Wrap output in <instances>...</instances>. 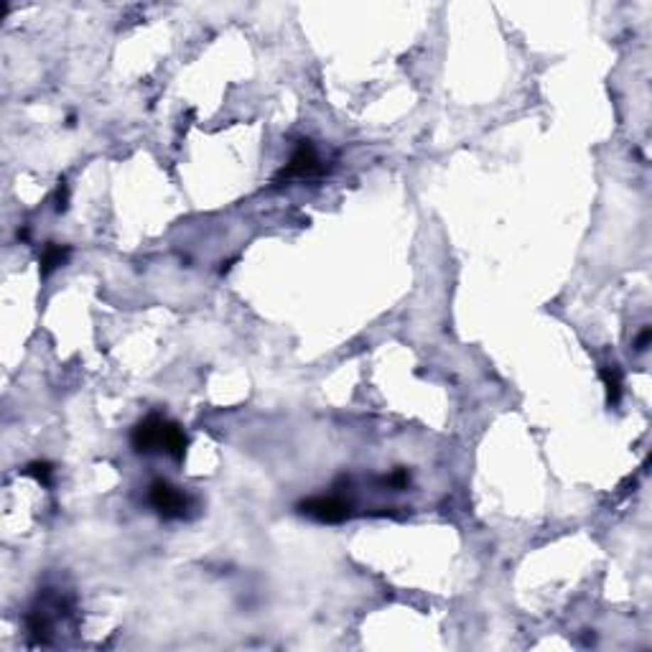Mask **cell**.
<instances>
[{
	"label": "cell",
	"mask_w": 652,
	"mask_h": 652,
	"mask_svg": "<svg viewBox=\"0 0 652 652\" xmlns=\"http://www.w3.org/2000/svg\"><path fill=\"white\" fill-rule=\"evenodd\" d=\"M130 444H133V449L138 454H153L159 451V449H164L173 459H181L189 439H186L183 428H178L173 421H166V418L153 413L133 428Z\"/></svg>",
	"instance_id": "cell-1"
},
{
	"label": "cell",
	"mask_w": 652,
	"mask_h": 652,
	"mask_svg": "<svg viewBox=\"0 0 652 652\" xmlns=\"http://www.w3.org/2000/svg\"><path fill=\"white\" fill-rule=\"evenodd\" d=\"M148 502H151L153 510L166 520L183 518L186 510H189V497H186L178 487L166 482V479L151 482V487H148Z\"/></svg>",
	"instance_id": "cell-2"
},
{
	"label": "cell",
	"mask_w": 652,
	"mask_h": 652,
	"mask_svg": "<svg viewBox=\"0 0 652 652\" xmlns=\"http://www.w3.org/2000/svg\"><path fill=\"white\" fill-rule=\"evenodd\" d=\"M321 171H324V166H321V161H319L316 148L311 146V141H301L278 178H309V176L321 173Z\"/></svg>",
	"instance_id": "cell-3"
},
{
	"label": "cell",
	"mask_w": 652,
	"mask_h": 652,
	"mask_svg": "<svg viewBox=\"0 0 652 652\" xmlns=\"http://www.w3.org/2000/svg\"><path fill=\"white\" fill-rule=\"evenodd\" d=\"M299 510L321 523H339L349 515V502H344L341 497H311V500L301 502Z\"/></svg>",
	"instance_id": "cell-4"
},
{
	"label": "cell",
	"mask_w": 652,
	"mask_h": 652,
	"mask_svg": "<svg viewBox=\"0 0 652 652\" xmlns=\"http://www.w3.org/2000/svg\"><path fill=\"white\" fill-rule=\"evenodd\" d=\"M67 257H69V247L67 245H46V250L41 252V273L43 275H49L51 270L54 268H59V265H64L67 262Z\"/></svg>",
	"instance_id": "cell-5"
},
{
	"label": "cell",
	"mask_w": 652,
	"mask_h": 652,
	"mask_svg": "<svg viewBox=\"0 0 652 652\" xmlns=\"http://www.w3.org/2000/svg\"><path fill=\"white\" fill-rule=\"evenodd\" d=\"M602 380H604V388H606V400H609V405H616L619 397H622V378H619V370H616V367H604Z\"/></svg>",
	"instance_id": "cell-6"
},
{
	"label": "cell",
	"mask_w": 652,
	"mask_h": 652,
	"mask_svg": "<svg viewBox=\"0 0 652 652\" xmlns=\"http://www.w3.org/2000/svg\"><path fill=\"white\" fill-rule=\"evenodd\" d=\"M51 471H54V469H51L49 461H33V464H28V466H26V474L36 476L38 482H43V484H49Z\"/></svg>",
	"instance_id": "cell-7"
},
{
	"label": "cell",
	"mask_w": 652,
	"mask_h": 652,
	"mask_svg": "<svg viewBox=\"0 0 652 652\" xmlns=\"http://www.w3.org/2000/svg\"><path fill=\"white\" fill-rule=\"evenodd\" d=\"M67 201H69L67 181L59 178V186H56V209H59V212H67Z\"/></svg>",
	"instance_id": "cell-8"
},
{
	"label": "cell",
	"mask_w": 652,
	"mask_h": 652,
	"mask_svg": "<svg viewBox=\"0 0 652 652\" xmlns=\"http://www.w3.org/2000/svg\"><path fill=\"white\" fill-rule=\"evenodd\" d=\"M647 344H650V329H645L640 336H637V349H640V352H645Z\"/></svg>",
	"instance_id": "cell-9"
}]
</instances>
